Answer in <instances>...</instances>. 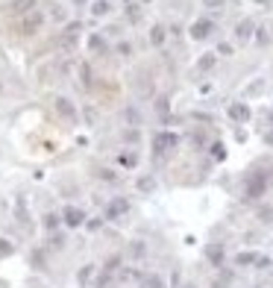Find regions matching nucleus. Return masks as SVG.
Masks as SVG:
<instances>
[{
  "instance_id": "f257e3e1",
  "label": "nucleus",
  "mask_w": 273,
  "mask_h": 288,
  "mask_svg": "<svg viewBox=\"0 0 273 288\" xmlns=\"http://www.w3.org/2000/svg\"><path fill=\"white\" fill-rule=\"evenodd\" d=\"M267 183H270V180H267L264 170H253V174L247 177V183H244V197H247V200H258V197L267 191Z\"/></svg>"
},
{
  "instance_id": "f03ea898",
  "label": "nucleus",
  "mask_w": 273,
  "mask_h": 288,
  "mask_svg": "<svg viewBox=\"0 0 273 288\" xmlns=\"http://www.w3.org/2000/svg\"><path fill=\"white\" fill-rule=\"evenodd\" d=\"M41 27H44V12H41V9H33V12H27V15L18 21L21 35H35Z\"/></svg>"
},
{
  "instance_id": "7ed1b4c3",
  "label": "nucleus",
  "mask_w": 273,
  "mask_h": 288,
  "mask_svg": "<svg viewBox=\"0 0 273 288\" xmlns=\"http://www.w3.org/2000/svg\"><path fill=\"white\" fill-rule=\"evenodd\" d=\"M176 144H179V136H173V133H156V138H153V150H156V156H162V153L173 150Z\"/></svg>"
},
{
  "instance_id": "20e7f679",
  "label": "nucleus",
  "mask_w": 273,
  "mask_h": 288,
  "mask_svg": "<svg viewBox=\"0 0 273 288\" xmlns=\"http://www.w3.org/2000/svg\"><path fill=\"white\" fill-rule=\"evenodd\" d=\"M126 212H129V200L126 197H115L112 203L106 206V220H120V218H126Z\"/></svg>"
},
{
  "instance_id": "39448f33",
  "label": "nucleus",
  "mask_w": 273,
  "mask_h": 288,
  "mask_svg": "<svg viewBox=\"0 0 273 288\" xmlns=\"http://www.w3.org/2000/svg\"><path fill=\"white\" fill-rule=\"evenodd\" d=\"M212 33H215V21H209V18H200V21L191 24V38H197V41L209 38Z\"/></svg>"
},
{
  "instance_id": "423d86ee",
  "label": "nucleus",
  "mask_w": 273,
  "mask_h": 288,
  "mask_svg": "<svg viewBox=\"0 0 273 288\" xmlns=\"http://www.w3.org/2000/svg\"><path fill=\"white\" fill-rule=\"evenodd\" d=\"M56 112L68 121V124H77V121H80V115H77V106H74L68 97H56Z\"/></svg>"
},
{
  "instance_id": "0eeeda50",
  "label": "nucleus",
  "mask_w": 273,
  "mask_h": 288,
  "mask_svg": "<svg viewBox=\"0 0 273 288\" xmlns=\"http://www.w3.org/2000/svg\"><path fill=\"white\" fill-rule=\"evenodd\" d=\"M132 276L138 279V288H165V279L159 273H144V271H132Z\"/></svg>"
},
{
  "instance_id": "6e6552de",
  "label": "nucleus",
  "mask_w": 273,
  "mask_h": 288,
  "mask_svg": "<svg viewBox=\"0 0 273 288\" xmlns=\"http://www.w3.org/2000/svg\"><path fill=\"white\" fill-rule=\"evenodd\" d=\"M62 223L74 229V226H80V223H86V212L83 209H77V206H68L65 212H62Z\"/></svg>"
},
{
  "instance_id": "1a4fd4ad",
  "label": "nucleus",
  "mask_w": 273,
  "mask_h": 288,
  "mask_svg": "<svg viewBox=\"0 0 273 288\" xmlns=\"http://www.w3.org/2000/svg\"><path fill=\"white\" fill-rule=\"evenodd\" d=\"M250 115H253V112H250L247 103H229V118L235 121V124H247Z\"/></svg>"
},
{
  "instance_id": "9d476101",
  "label": "nucleus",
  "mask_w": 273,
  "mask_h": 288,
  "mask_svg": "<svg viewBox=\"0 0 273 288\" xmlns=\"http://www.w3.org/2000/svg\"><path fill=\"white\" fill-rule=\"evenodd\" d=\"M253 33H256V24H253L250 18L238 21V27H235V38H238V41H250V38H253Z\"/></svg>"
},
{
  "instance_id": "9b49d317",
  "label": "nucleus",
  "mask_w": 273,
  "mask_h": 288,
  "mask_svg": "<svg viewBox=\"0 0 273 288\" xmlns=\"http://www.w3.org/2000/svg\"><path fill=\"white\" fill-rule=\"evenodd\" d=\"M35 6H38V3H35V0H12V3H9V12H15V15H27V12H33Z\"/></svg>"
},
{
  "instance_id": "f8f14e48",
  "label": "nucleus",
  "mask_w": 273,
  "mask_h": 288,
  "mask_svg": "<svg viewBox=\"0 0 273 288\" xmlns=\"http://www.w3.org/2000/svg\"><path fill=\"white\" fill-rule=\"evenodd\" d=\"M91 18H106L109 12H112V3L109 0H91Z\"/></svg>"
},
{
  "instance_id": "ddd939ff",
  "label": "nucleus",
  "mask_w": 273,
  "mask_h": 288,
  "mask_svg": "<svg viewBox=\"0 0 273 288\" xmlns=\"http://www.w3.org/2000/svg\"><path fill=\"white\" fill-rule=\"evenodd\" d=\"M88 50H91V53H97V56H103V53L109 50V47H106V38L94 33L91 38H88Z\"/></svg>"
},
{
  "instance_id": "4468645a",
  "label": "nucleus",
  "mask_w": 273,
  "mask_h": 288,
  "mask_svg": "<svg viewBox=\"0 0 273 288\" xmlns=\"http://www.w3.org/2000/svg\"><path fill=\"white\" fill-rule=\"evenodd\" d=\"M165 38H168L165 27H162V24H156L153 30H150V44H153V47H162V44H165Z\"/></svg>"
},
{
  "instance_id": "2eb2a0df",
  "label": "nucleus",
  "mask_w": 273,
  "mask_h": 288,
  "mask_svg": "<svg viewBox=\"0 0 273 288\" xmlns=\"http://www.w3.org/2000/svg\"><path fill=\"white\" fill-rule=\"evenodd\" d=\"M91 279H94V265H83V268L77 271V282L86 288L88 282H91Z\"/></svg>"
},
{
  "instance_id": "dca6fc26",
  "label": "nucleus",
  "mask_w": 273,
  "mask_h": 288,
  "mask_svg": "<svg viewBox=\"0 0 273 288\" xmlns=\"http://www.w3.org/2000/svg\"><path fill=\"white\" fill-rule=\"evenodd\" d=\"M123 121H126V127H132V130H138V124H141V112H138L135 106H129V109L123 112Z\"/></svg>"
},
{
  "instance_id": "f3484780",
  "label": "nucleus",
  "mask_w": 273,
  "mask_h": 288,
  "mask_svg": "<svg viewBox=\"0 0 273 288\" xmlns=\"http://www.w3.org/2000/svg\"><path fill=\"white\" fill-rule=\"evenodd\" d=\"M41 223H44V233H56V229L62 226V218H59V215H53V212H47Z\"/></svg>"
},
{
  "instance_id": "a211bd4d",
  "label": "nucleus",
  "mask_w": 273,
  "mask_h": 288,
  "mask_svg": "<svg viewBox=\"0 0 273 288\" xmlns=\"http://www.w3.org/2000/svg\"><path fill=\"white\" fill-rule=\"evenodd\" d=\"M215 65H218V56L215 53H203L200 62H197V71H212Z\"/></svg>"
},
{
  "instance_id": "6ab92c4d",
  "label": "nucleus",
  "mask_w": 273,
  "mask_h": 288,
  "mask_svg": "<svg viewBox=\"0 0 273 288\" xmlns=\"http://www.w3.org/2000/svg\"><path fill=\"white\" fill-rule=\"evenodd\" d=\"M15 215H18V220L30 229V212H27V200H18V206H15Z\"/></svg>"
},
{
  "instance_id": "aec40b11",
  "label": "nucleus",
  "mask_w": 273,
  "mask_h": 288,
  "mask_svg": "<svg viewBox=\"0 0 273 288\" xmlns=\"http://www.w3.org/2000/svg\"><path fill=\"white\" fill-rule=\"evenodd\" d=\"M256 259H258V253H238L235 256V265L238 268H250V265H256Z\"/></svg>"
},
{
  "instance_id": "412c9836",
  "label": "nucleus",
  "mask_w": 273,
  "mask_h": 288,
  "mask_svg": "<svg viewBox=\"0 0 273 288\" xmlns=\"http://www.w3.org/2000/svg\"><path fill=\"white\" fill-rule=\"evenodd\" d=\"M15 253V244L9 241V238H0V259H6V256Z\"/></svg>"
},
{
  "instance_id": "4be33fe9",
  "label": "nucleus",
  "mask_w": 273,
  "mask_h": 288,
  "mask_svg": "<svg viewBox=\"0 0 273 288\" xmlns=\"http://www.w3.org/2000/svg\"><path fill=\"white\" fill-rule=\"evenodd\" d=\"M120 268V256H109V259H106V268H103V271L106 273H115Z\"/></svg>"
},
{
  "instance_id": "5701e85b",
  "label": "nucleus",
  "mask_w": 273,
  "mask_h": 288,
  "mask_svg": "<svg viewBox=\"0 0 273 288\" xmlns=\"http://www.w3.org/2000/svg\"><path fill=\"white\" fill-rule=\"evenodd\" d=\"M153 188H156L153 177H141V180H138V191H153Z\"/></svg>"
},
{
  "instance_id": "b1692460",
  "label": "nucleus",
  "mask_w": 273,
  "mask_h": 288,
  "mask_svg": "<svg viewBox=\"0 0 273 288\" xmlns=\"http://www.w3.org/2000/svg\"><path fill=\"white\" fill-rule=\"evenodd\" d=\"M129 253L135 256V259H141V256L147 253V247H144V241H132V244H129Z\"/></svg>"
},
{
  "instance_id": "393cba45",
  "label": "nucleus",
  "mask_w": 273,
  "mask_h": 288,
  "mask_svg": "<svg viewBox=\"0 0 273 288\" xmlns=\"http://www.w3.org/2000/svg\"><path fill=\"white\" fill-rule=\"evenodd\" d=\"M212 156H215L218 162H221V159H226V147H223L221 141H215V144H212Z\"/></svg>"
},
{
  "instance_id": "a878e982",
  "label": "nucleus",
  "mask_w": 273,
  "mask_h": 288,
  "mask_svg": "<svg viewBox=\"0 0 273 288\" xmlns=\"http://www.w3.org/2000/svg\"><path fill=\"white\" fill-rule=\"evenodd\" d=\"M209 259H212V262H215V265H221V262H223V247H221V244H218V247H212V250H209Z\"/></svg>"
},
{
  "instance_id": "bb28decb",
  "label": "nucleus",
  "mask_w": 273,
  "mask_h": 288,
  "mask_svg": "<svg viewBox=\"0 0 273 288\" xmlns=\"http://www.w3.org/2000/svg\"><path fill=\"white\" fill-rule=\"evenodd\" d=\"M256 41H258V44H267V41H270V35H267V27H256Z\"/></svg>"
},
{
  "instance_id": "cd10ccee",
  "label": "nucleus",
  "mask_w": 273,
  "mask_h": 288,
  "mask_svg": "<svg viewBox=\"0 0 273 288\" xmlns=\"http://www.w3.org/2000/svg\"><path fill=\"white\" fill-rule=\"evenodd\" d=\"M206 9H215V12H221L223 6H226V0H203Z\"/></svg>"
},
{
  "instance_id": "c85d7f7f",
  "label": "nucleus",
  "mask_w": 273,
  "mask_h": 288,
  "mask_svg": "<svg viewBox=\"0 0 273 288\" xmlns=\"http://www.w3.org/2000/svg\"><path fill=\"white\" fill-rule=\"evenodd\" d=\"M138 138H141V133H138V130H132V127H129V130L123 133V141H129V144H135Z\"/></svg>"
},
{
  "instance_id": "c756f323",
  "label": "nucleus",
  "mask_w": 273,
  "mask_h": 288,
  "mask_svg": "<svg viewBox=\"0 0 273 288\" xmlns=\"http://www.w3.org/2000/svg\"><path fill=\"white\" fill-rule=\"evenodd\" d=\"M156 112H159V115H168V97H159V100H156Z\"/></svg>"
},
{
  "instance_id": "7c9ffc66",
  "label": "nucleus",
  "mask_w": 273,
  "mask_h": 288,
  "mask_svg": "<svg viewBox=\"0 0 273 288\" xmlns=\"http://www.w3.org/2000/svg\"><path fill=\"white\" fill-rule=\"evenodd\" d=\"M86 226H88V229H91V233H97V229H100V226H103V218H91V220L86 218Z\"/></svg>"
},
{
  "instance_id": "2f4dec72",
  "label": "nucleus",
  "mask_w": 273,
  "mask_h": 288,
  "mask_svg": "<svg viewBox=\"0 0 273 288\" xmlns=\"http://www.w3.org/2000/svg\"><path fill=\"white\" fill-rule=\"evenodd\" d=\"M120 165L132 168V165H135V153H123V156H120Z\"/></svg>"
},
{
  "instance_id": "473e14b6",
  "label": "nucleus",
  "mask_w": 273,
  "mask_h": 288,
  "mask_svg": "<svg viewBox=\"0 0 273 288\" xmlns=\"http://www.w3.org/2000/svg\"><path fill=\"white\" fill-rule=\"evenodd\" d=\"M100 180H106V183H118V174H115V170H100Z\"/></svg>"
},
{
  "instance_id": "72a5a7b5",
  "label": "nucleus",
  "mask_w": 273,
  "mask_h": 288,
  "mask_svg": "<svg viewBox=\"0 0 273 288\" xmlns=\"http://www.w3.org/2000/svg\"><path fill=\"white\" fill-rule=\"evenodd\" d=\"M77 33H80V24H77V21H71L68 27H65V35H71V38H74Z\"/></svg>"
},
{
  "instance_id": "f704fd0d",
  "label": "nucleus",
  "mask_w": 273,
  "mask_h": 288,
  "mask_svg": "<svg viewBox=\"0 0 273 288\" xmlns=\"http://www.w3.org/2000/svg\"><path fill=\"white\" fill-rule=\"evenodd\" d=\"M83 118H86L88 124H97V112H94V109H91V106H88L86 112H83Z\"/></svg>"
},
{
  "instance_id": "c9c22d12",
  "label": "nucleus",
  "mask_w": 273,
  "mask_h": 288,
  "mask_svg": "<svg viewBox=\"0 0 273 288\" xmlns=\"http://www.w3.org/2000/svg\"><path fill=\"white\" fill-rule=\"evenodd\" d=\"M126 15H129V21L135 24V21H141V9H138V6H129V12H126Z\"/></svg>"
},
{
  "instance_id": "e433bc0d",
  "label": "nucleus",
  "mask_w": 273,
  "mask_h": 288,
  "mask_svg": "<svg viewBox=\"0 0 273 288\" xmlns=\"http://www.w3.org/2000/svg\"><path fill=\"white\" fill-rule=\"evenodd\" d=\"M256 268H258V271L270 268V259H267V256H258V259H256Z\"/></svg>"
},
{
  "instance_id": "4c0bfd02",
  "label": "nucleus",
  "mask_w": 273,
  "mask_h": 288,
  "mask_svg": "<svg viewBox=\"0 0 273 288\" xmlns=\"http://www.w3.org/2000/svg\"><path fill=\"white\" fill-rule=\"evenodd\" d=\"M91 80H94V77H91V71H88V65H83V85H91Z\"/></svg>"
},
{
  "instance_id": "58836bf2",
  "label": "nucleus",
  "mask_w": 273,
  "mask_h": 288,
  "mask_svg": "<svg viewBox=\"0 0 273 288\" xmlns=\"http://www.w3.org/2000/svg\"><path fill=\"white\" fill-rule=\"evenodd\" d=\"M118 53H120V56H129V53H132V47H129L126 41H120V44H118Z\"/></svg>"
},
{
  "instance_id": "ea45409f",
  "label": "nucleus",
  "mask_w": 273,
  "mask_h": 288,
  "mask_svg": "<svg viewBox=\"0 0 273 288\" xmlns=\"http://www.w3.org/2000/svg\"><path fill=\"white\" fill-rule=\"evenodd\" d=\"M261 88H264V83H253L247 91H250V94H256V91H261Z\"/></svg>"
},
{
  "instance_id": "a19ab883",
  "label": "nucleus",
  "mask_w": 273,
  "mask_h": 288,
  "mask_svg": "<svg viewBox=\"0 0 273 288\" xmlns=\"http://www.w3.org/2000/svg\"><path fill=\"white\" fill-rule=\"evenodd\" d=\"M212 288H229V285H226V279H215V282H212Z\"/></svg>"
},
{
  "instance_id": "79ce46f5",
  "label": "nucleus",
  "mask_w": 273,
  "mask_h": 288,
  "mask_svg": "<svg viewBox=\"0 0 273 288\" xmlns=\"http://www.w3.org/2000/svg\"><path fill=\"white\" fill-rule=\"evenodd\" d=\"M256 3H261V6H267V3H273V0H256Z\"/></svg>"
},
{
  "instance_id": "37998d69",
  "label": "nucleus",
  "mask_w": 273,
  "mask_h": 288,
  "mask_svg": "<svg viewBox=\"0 0 273 288\" xmlns=\"http://www.w3.org/2000/svg\"><path fill=\"white\" fill-rule=\"evenodd\" d=\"M182 288H197V285H191V282H188V285H182Z\"/></svg>"
},
{
  "instance_id": "c03bdc74",
  "label": "nucleus",
  "mask_w": 273,
  "mask_h": 288,
  "mask_svg": "<svg viewBox=\"0 0 273 288\" xmlns=\"http://www.w3.org/2000/svg\"><path fill=\"white\" fill-rule=\"evenodd\" d=\"M141 3H150V0H141Z\"/></svg>"
}]
</instances>
